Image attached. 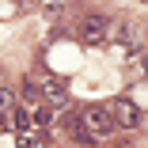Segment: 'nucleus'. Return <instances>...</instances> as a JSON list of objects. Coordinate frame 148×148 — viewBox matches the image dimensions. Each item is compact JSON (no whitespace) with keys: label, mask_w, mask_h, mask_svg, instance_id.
<instances>
[{"label":"nucleus","mask_w":148,"mask_h":148,"mask_svg":"<svg viewBox=\"0 0 148 148\" xmlns=\"http://www.w3.org/2000/svg\"><path fill=\"white\" fill-rule=\"evenodd\" d=\"M140 4H148V0H140Z\"/></svg>","instance_id":"nucleus-11"},{"label":"nucleus","mask_w":148,"mask_h":148,"mask_svg":"<svg viewBox=\"0 0 148 148\" xmlns=\"http://www.w3.org/2000/svg\"><path fill=\"white\" fill-rule=\"evenodd\" d=\"M31 122L34 125H49V110L46 106H31Z\"/></svg>","instance_id":"nucleus-6"},{"label":"nucleus","mask_w":148,"mask_h":148,"mask_svg":"<svg viewBox=\"0 0 148 148\" xmlns=\"http://www.w3.org/2000/svg\"><path fill=\"white\" fill-rule=\"evenodd\" d=\"M144 69H148V57H144Z\"/></svg>","instance_id":"nucleus-10"},{"label":"nucleus","mask_w":148,"mask_h":148,"mask_svg":"<svg viewBox=\"0 0 148 148\" xmlns=\"http://www.w3.org/2000/svg\"><path fill=\"white\" fill-rule=\"evenodd\" d=\"M42 95H46L49 103L61 106V103H69V87H65L61 76H46V80H42Z\"/></svg>","instance_id":"nucleus-4"},{"label":"nucleus","mask_w":148,"mask_h":148,"mask_svg":"<svg viewBox=\"0 0 148 148\" xmlns=\"http://www.w3.org/2000/svg\"><path fill=\"white\" fill-rule=\"evenodd\" d=\"M0 110H4V114H12V110H15V95L8 91L4 84H0Z\"/></svg>","instance_id":"nucleus-5"},{"label":"nucleus","mask_w":148,"mask_h":148,"mask_svg":"<svg viewBox=\"0 0 148 148\" xmlns=\"http://www.w3.org/2000/svg\"><path fill=\"white\" fill-rule=\"evenodd\" d=\"M106 110H110V118H114V125H122V129H133V125L140 122L137 103H133V99H125V95L110 99V103H106Z\"/></svg>","instance_id":"nucleus-3"},{"label":"nucleus","mask_w":148,"mask_h":148,"mask_svg":"<svg viewBox=\"0 0 148 148\" xmlns=\"http://www.w3.org/2000/svg\"><path fill=\"white\" fill-rule=\"evenodd\" d=\"M80 38H84V46H103L110 38V19L106 15H84L80 19Z\"/></svg>","instance_id":"nucleus-2"},{"label":"nucleus","mask_w":148,"mask_h":148,"mask_svg":"<svg viewBox=\"0 0 148 148\" xmlns=\"http://www.w3.org/2000/svg\"><path fill=\"white\" fill-rule=\"evenodd\" d=\"M8 122H12V118H8L4 110H0V129H8Z\"/></svg>","instance_id":"nucleus-9"},{"label":"nucleus","mask_w":148,"mask_h":148,"mask_svg":"<svg viewBox=\"0 0 148 148\" xmlns=\"http://www.w3.org/2000/svg\"><path fill=\"white\" fill-rule=\"evenodd\" d=\"M15 148H38V140H34L31 133H19V137H15Z\"/></svg>","instance_id":"nucleus-7"},{"label":"nucleus","mask_w":148,"mask_h":148,"mask_svg":"<svg viewBox=\"0 0 148 148\" xmlns=\"http://www.w3.org/2000/svg\"><path fill=\"white\" fill-rule=\"evenodd\" d=\"M38 4H42L46 12H61V8H65V0H38Z\"/></svg>","instance_id":"nucleus-8"},{"label":"nucleus","mask_w":148,"mask_h":148,"mask_svg":"<svg viewBox=\"0 0 148 148\" xmlns=\"http://www.w3.org/2000/svg\"><path fill=\"white\" fill-rule=\"evenodd\" d=\"M76 118H80L84 133L91 137V140H99V137H106V133H114V129H118V125H114V118H110V110H106V106H99V103H95V106H84Z\"/></svg>","instance_id":"nucleus-1"}]
</instances>
